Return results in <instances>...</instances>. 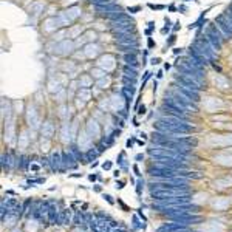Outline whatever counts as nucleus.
<instances>
[{
  "label": "nucleus",
  "mask_w": 232,
  "mask_h": 232,
  "mask_svg": "<svg viewBox=\"0 0 232 232\" xmlns=\"http://www.w3.org/2000/svg\"><path fill=\"white\" fill-rule=\"evenodd\" d=\"M203 36L206 37L209 42L220 51L223 47H224V42H226V39L223 37V34L218 31V28H217V25H215V22H212V23H209V26H206L204 28V33H203Z\"/></svg>",
  "instance_id": "obj_1"
},
{
  "label": "nucleus",
  "mask_w": 232,
  "mask_h": 232,
  "mask_svg": "<svg viewBox=\"0 0 232 232\" xmlns=\"http://www.w3.org/2000/svg\"><path fill=\"white\" fill-rule=\"evenodd\" d=\"M96 67L102 68V70H105L108 74H110L115 68H116V57H115V54H112V53L101 54V56L98 57Z\"/></svg>",
  "instance_id": "obj_2"
},
{
  "label": "nucleus",
  "mask_w": 232,
  "mask_h": 232,
  "mask_svg": "<svg viewBox=\"0 0 232 232\" xmlns=\"http://www.w3.org/2000/svg\"><path fill=\"white\" fill-rule=\"evenodd\" d=\"M82 54L85 59H98L102 54V47L98 42H91V44H85Z\"/></svg>",
  "instance_id": "obj_3"
},
{
  "label": "nucleus",
  "mask_w": 232,
  "mask_h": 232,
  "mask_svg": "<svg viewBox=\"0 0 232 232\" xmlns=\"http://www.w3.org/2000/svg\"><path fill=\"white\" fill-rule=\"evenodd\" d=\"M207 142L214 147H224L232 144V133H223V135H214L209 136Z\"/></svg>",
  "instance_id": "obj_4"
},
{
  "label": "nucleus",
  "mask_w": 232,
  "mask_h": 232,
  "mask_svg": "<svg viewBox=\"0 0 232 232\" xmlns=\"http://www.w3.org/2000/svg\"><path fill=\"white\" fill-rule=\"evenodd\" d=\"M85 130L87 133L94 139H99L101 138V133H102V129H101V124L98 122L96 118H90L85 124Z\"/></svg>",
  "instance_id": "obj_5"
},
{
  "label": "nucleus",
  "mask_w": 232,
  "mask_h": 232,
  "mask_svg": "<svg viewBox=\"0 0 232 232\" xmlns=\"http://www.w3.org/2000/svg\"><path fill=\"white\" fill-rule=\"evenodd\" d=\"M77 136H79V147H80V150H84V152H88V150L93 149V138L87 133L85 129L80 130Z\"/></svg>",
  "instance_id": "obj_6"
},
{
  "label": "nucleus",
  "mask_w": 232,
  "mask_h": 232,
  "mask_svg": "<svg viewBox=\"0 0 232 232\" xmlns=\"http://www.w3.org/2000/svg\"><path fill=\"white\" fill-rule=\"evenodd\" d=\"M42 30H44L45 33H48L50 36H53V34L56 33L57 30H60V25H59V22H57L56 16H50V17H45Z\"/></svg>",
  "instance_id": "obj_7"
},
{
  "label": "nucleus",
  "mask_w": 232,
  "mask_h": 232,
  "mask_svg": "<svg viewBox=\"0 0 232 232\" xmlns=\"http://www.w3.org/2000/svg\"><path fill=\"white\" fill-rule=\"evenodd\" d=\"M65 12H67V16L70 17L71 20H73V23L79 19V17H82V14H84V11H82V8H80L77 3H73V5H68L67 8H65Z\"/></svg>",
  "instance_id": "obj_8"
},
{
  "label": "nucleus",
  "mask_w": 232,
  "mask_h": 232,
  "mask_svg": "<svg viewBox=\"0 0 232 232\" xmlns=\"http://www.w3.org/2000/svg\"><path fill=\"white\" fill-rule=\"evenodd\" d=\"M77 82H79V88H91L94 87L96 80L90 73H80V76H77Z\"/></svg>",
  "instance_id": "obj_9"
},
{
  "label": "nucleus",
  "mask_w": 232,
  "mask_h": 232,
  "mask_svg": "<svg viewBox=\"0 0 232 232\" xmlns=\"http://www.w3.org/2000/svg\"><path fill=\"white\" fill-rule=\"evenodd\" d=\"M85 26L82 25H71L70 28H67V39H71V40H76L79 39L80 36H82L85 33Z\"/></svg>",
  "instance_id": "obj_10"
},
{
  "label": "nucleus",
  "mask_w": 232,
  "mask_h": 232,
  "mask_svg": "<svg viewBox=\"0 0 232 232\" xmlns=\"http://www.w3.org/2000/svg\"><path fill=\"white\" fill-rule=\"evenodd\" d=\"M214 161L217 162L218 166H223V167H232V155H227V152H221L218 153Z\"/></svg>",
  "instance_id": "obj_11"
},
{
  "label": "nucleus",
  "mask_w": 232,
  "mask_h": 232,
  "mask_svg": "<svg viewBox=\"0 0 232 232\" xmlns=\"http://www.w3.org/2000/svg\"><path fill=\"white\" fill-rule=\"evenodd\" d=\"M230 203L232 200L230 198H226V197H220V198H217L212 201V207L217 209V211H227L229 206H230Z\"/></svg>",
  "instance_id": "obj_12"
},
{
  "label": "nucleus",
  "mask_w": 232,
  "mask_h": 232,
  "mask_svg": "<svg viewBox=\"0 0 232 232\" xmlns=\"http://www.w3.org/2000/svg\"><path fill=\"white\" fill-rule=\"evenodd\" d=\"M45 8H47V3L44 0H34L28 11H30L31 16H40L42 12H45Z\"/></svg>",
  "instance_id": "obj_13"
},
{
  "label": "nucleus",
  "mask_w": 232,
  "mask_h": 232,
  "mask_svg": "<svg viewBox=\"0 0 232 232\" xmlns=\"http://www.w3.org/2000/svg\"><path fill=\"white\" fill-rule=\"evenodd\" d=\"M121 62L124 65H132V67H139V59L136 53H127L121 56Z\"/></svg>",
  "instance_id": "obj_14"
},
{
  "label": "nucleus",
  "mask_w": 232,
  "mask_h": 232,
  "mask_svg": "<svg viewBox=\"0 0 232 232\" xmlns=\"http://www.w3.org/2000/svg\"><path fill=\"white\" fill-rule=\"evenodd\" d=\"M56 19H57V22H59V25H60V28H70V26L73 25V20L67 16V12H65V9H62V11H57V14H56Z\"/></svg>",
  "instance_id": "obj_15"
},
{
  "label": "nucleus",
  "mask_w": 232,
  "mask_h": 232,
  "mask_svg": "<svg viewBox=\"0 0 232 232\" xmlns=\"http://www.w3.org/2000/svg\"><path fill=\"white\" fill-rule=\"evenodd\" d=\"M54 130H56V127H54V124L50 121H45L42 124V127H40V133H42L44 138H51L54 135Z\"/></svg>",
  "instance_id": "obj_16"
},
{
  "label": "nucleus",
  "mask_w": 232,
  "mask_h": 232,
  "mask_svg": "<svg viewBox=\"0 0 232 232\" xmlns=\"http://www.w3.org/2000/svg\"><path fill=\"white\" fill-rule=\"evenodd\" d=\"M84 39V42L85 44H91V42H98V31L96 30H93V28H87L85 33L80 36Z\"/></svg>",
  "instance_id": "obj_17"
},
{
  "label": "nucleus",
  "mask_w": 232,
  "mask_h": 232,
  "mask_svg": "<svg viewBox=\"0 0 232 232\" xmlns=\"http://www.w3.org/2000/svg\"><path fill=\"white\" fill-rule=\"evenodd\" d=\"M76 98L82 99L84 102H88L91 99V88H79L76 93Z\"/></svg>",
  "instance_id": "obj_18"
},
{
  "label": "nucleus",
  "mask_w": 232,
  "mask_h": 232,
  "mask_svg": "<svg viewBox=\"0 0 232 232\" xmlns=\"http://www.w3.org/2000/svg\"><path fill=\"white\" fill-rule=\"evenodd\" d=\"M90 74L94 77V80H98V79H102V77L108 76V73H107L105 70H102V68H99V67H93L91 70H90Z\"/></svg>",
  "instance_id": "obj_19"
},
{
  "label": "nucleus",
  "mask_w": 232,
  "mask_h": 232,
  "mask_svg": "<svg viewBox=\"0 0 232 232\" xmlns=\"http://www.w3.org/2000/svg\"><path fill=\"white\" fill-rule=\"evenodd\" d=\"M30 139H31V136H26V133L22 132V135L19 136V149L25 150V147H26V144L30 142Z\"/></svg>",
  "instance_id": "obj_20"
},
{
  "label": "nucleus",
  "mask_w": 232,
  "mask_h": 232,
  "mask_svg": "<svg viewBox=\"0 0 232 232\" xmlns=\"http://www.w3.org/2000/svg\"><path fill=\"white\" fill-rule=\"evenodd\" d=\"M152 71L150 70H147V71H144V76H142V82H141V88H139V93H142L144 91V88H145V84L149 82L150 79H152Z\"/></svg>",
  "instance_id": "obj_21"
},
{
  "label": "nucleus",
  "mask_w": 232,
  "mask_h": 232,
  "mask_svg": "<svg viewBox=\"0 0 232 232\" xmlns=\"http://www.w3.org/2000/svg\"><path fill=\"white\" fill-rule=\"evenodd\" d=\"M37 229H39V223L36 221H28L25 226V232H37Z\"/></svg>",
  "instance_id": "obj_22"
},
{
  "label": "nucleus",
  "mask_w": 232,
  "mask_h": 232,
  "mask_svg": "<svg viewBox=\"0 0 232 232\" xmlns=\"http://www.w3.org/2000/svg\"><path fill=\"white\" fill-rule=\"evenodd\" d=\"M175 42H176V33H172V34L166 39V47H164V48H170V47H173Z\"/></svg>",
  "instance_id": "obj_23"
},
{
  "label": "nucleus",
  "mask_w": 232,
  "mask_h": 232,
  "mask_svg": "<svg viewBox=\"0 0 232 232\" xmlns=\"http://www.w3.org/2000/svg\"><path fill=\"white\" fill-rule=\"evenodd\" d=\"M147 6H149V9H152V11H164V9H167V6H166V5H155V3H147Z\"/></svg>",
  "instance_id": "obj_24"
},
{
  "label": "nucleus",
  "mask_w": 232,
  "mask_h": 232,
  "mask_svg": "<svg viewBox=\"0 0 232 232\" xmlns=\"http://www.w3.org/2000/svg\"><path fill=\"white\" fill-rule=\"evenodd\" d=\"M142 8L139 6V5H135V6H129V8H126V11L127 12H130V14H136V12H139Z\"/></svg>",
  "instance_id": "obj_25"
},
{
  "label": "nucleus",
  "mask_w": 232,
  "mask_h": 232,
  "mask_svg": "<svg viewBox=\"0 0 232 232\" xmlns=\"http://www.w3.org/2000/svg\"><path fill=\"white\" fill-rule=\"evenodd\" d=\"M211 67H212V70H214V71H217L218 74H223V68H221L220 65H218V64H215V60H212V62H211Z\"/></svg>",
  "instance_id": "obj_26"
},
{
  "label": "nucleus",
  "mask_w": 232,
  "mask_h": 232,
  "mask_svg": "<svg viewBox=\"0 0 232 232\" xmlns=\"http://www.w3.org/2000/svg\"><path fill=\"white\" fill-rule=\"evenodd\" d=\"M147 48L149 50H153V48H156V42L152 39V37H147Z\"/></svg>",
  "instance_id": "obj_27"
},
{
  "label": "nucleus",
  "mask_w": 232,
  "mask_h": 232,
  "mask_svg": "<svg viewBox=\"0 0 232 232\" xmlns=\"http://www.w3.org/2000/svg\"><path fill=\"white\" fill-rule=\"evenodd\" d=\"M172 54H173V56H183V54H184V48H172Z\"/></svg>",
  "instance_id": "obj_28"
},
{
  "label": "nucleus",
  "mask_w": 232,
  "mask_h": 232,
  "mask_svg": "<svg viewBox=\"0 0 232 232\" xmlns=\"http://www.w3.org/2000/svg\"><path fill=\"white\" fill-rule=\"evenodd\" d=\"M180 30H181V22H180V20H176L175 25L172 26V31H173V33H178Z\"/></svg>",
  "instance_id": "obj_29"
},
{
  "label": "nucleus",
  "mask_w": 232,
  "mask_h": 232,
  "mask_svg": "<svg viewBox=\"0 0 232 232\" xmlns=\"http://www.w3.org/2000/svg\"><path fill=\"white\" fill-rule=\"evenodd\" d=\"M170 31H172V28H169V26H166V25H164V26H162V28L159 30V33H161L162 36H166V34H169Z\"/></svg>",
  "instance_id": "obj_30"
},
{
  "label": "nucleus",
  "mask_w": 232,
  "mask_h": 232,
  "mask_svg": "<svg viewBox=\"0 0 232 232\" xmlns=\"http://www.w3.org/2000/svg\"><path fill=\"white\" fill-rule=\"evenodd\" d=\"M167 11H169V12H178V6H176L175 3H170V5L167 6Z\"/></svg>",
  "instance_id": "obj_31"
},
{
  "label": "nucleus",
  "mask_w": 232,
  "mask_h": 232,
  "mask_svg": "<svg viewBox=\"0 0 232 232\" xmlns=\"http://www.w3.org/2000/svg\"><path fill=\"white\" fill-rule=\"evenodd\" d=\"M147 28H149V30H152V31H155V28H156L155 20H149V22H147Z\"/></svg>",
  "instance_id": "obj_32"
},
{
  "label": "nucleus",
  "mask_w": 232,
  "mask_h": 232,
  "mask_svg": "<svg viewBox=\"0 0 232 232\" xmlns=\"http://www.w3.org/2000/svg\"><path fill=\"white\" fill-rule=\"evenodd\" d=\"M145 112H147V107L144 104L138 107V115H145Z\"/></svg>",
  "instance_id": "obj_33"
},
{
  "label": "nucleus",
  "mask_w": 232,
  "mask_h": 232,
  "mask_svg": "<svg viewBox=\"0 0 232 232\" xmlns=\"http://www.w3.org/2000/svg\"><path fill=\"white\" fill-rule=\"evenodd\" d=\"M178 12H181V14H187V6L181 3V5L178 6Z\"/></svg>",
  "instance_id": "obj_34"
},
{
  "label": "nucleus",
  "mask_w": 232,
  "mask_h": 232,
  "mask_svg": "<svg viewBox=\"0 0 232 232\" xmlns=\"http://www.w3.org/2000/svg\"><path fill=\"white\" fill-rule=\"evenodd\" d=\"M162 60H161V57H152V59H150V64H152V65H159Z\"/></svg>",
  "instance_id": "obj_35"
},
{
  "label": "nucleus",
  "mask_w": 232,
  "mask_h": 232,
  "mask_svg": "<svg viewBox=\"0 0 232 232\" xmlns=\"http://www.w3.org/2000/svg\"><path fill=\"white\" fill-rule=\"evenodd\" d=\"M164 23H166V26H169V28H172V20H170V17L169 16H164Z\"/></svg>",
  "instance_id": "obj_36"
},
{
  "label": "nucleus",
  "mask_w": 232,
  "mask_h": 232,
  "mask_svg": "<svg viewBox=\"0 0 232 232\" xmlns=\"http://www.w3.org/2000/svg\"><path fill=\"white\" fill-rule=\"evenodd\" d=\"M155 76H156V79H162V77H164V70H158Z\"/></svg>",
  "instance_id": "obj_37"
},
{
  "label": "nucleus",
  "mask_w": 232,
  "mask_h": 232,
  "mask_svg": "<svg viewBox=\"0 0 232 232\" xmlns=\"http://www.w3.org/2000/svg\"><path fill=\"white\" fill-rule=\"evenodd\" d=\"M152 90H153V93L158 90V79H155L153 82H152Z\"/></svg>",
  "instance_id": "obj_38"
},
{
  "label": "nucleus",
  "mask_w": 232,
  "mask_h": 232,
  "mask_svg": "<svg viewBox=\"0 0 232 232\" xmlns=\"http://www.w3.org/2000/svg\"><path fill=\"white\" fill-rule=\"evenodd\" d=\"M144 34H145L147 37H152V34H153V31H152V30H149V28H147V30H144Z\"/></svg>",
  "instance_id": "obj_39"
},
{
  "label": "nucleus",
  "mask_w": 232,
  "mask_h": 232,
  "mask_svg": "<svg viewBox=\"0 0 232 232\" xmlns=\"http://www.w3.org/2000/svg\"><path fill=\"white\" fill-rule=\"evenodd\" d=\"M170 68H172V64H169V62H164V70H166V71H169Z\"/></svg>",
  "instance_id": "obj_40"
},
{
  "label": "nucleus",
  "mask_w": 232,
  "mask_h": 232,
  "mask_svg": "<svg viewBox=\"0 0 232 232\" xmlns=\"http://www.w3.org/2000/svg\"><path fill=\"white\" fill-rule=\"evenodd\" d=\"M102 167L108 170V169H110V167H112V162H104V166H102Z\"/></svg>",
  "instance_id": "obj_41"
},
{
  "label": "nucleus",
  "mask_w": 232,
  "mask_h": 232,
  "mask_svg": "<svg viewBox=\"0 0 232 232\" xmlns=\"http://www.w3.org/2000/svg\"><path fill=\"white\" fill-rule=\"evenodd\" d=\"M11 232H23V230H22V229H19V227H12V229H11Z\"/></svg>",
  "instance_id": "obj_42"
},
{
  "label": "nucleus",
  "mask_w": 232,
  "mask_h": 232,
  "mask_svg": "<svg viewBox=\"0 0 232 232\" xmlns=\"http://www.w3.org/2000/svg\"><path fill=\"white\" fill-rule=\"evenodd\" d=\"M132 145H133V139H129L127 141V147H132Z\"/></svg>",
  "instance_id": "obj_43"
},
{
  "label": "nucleus",
  "mask_w": 232,
  "mask_h": 232,
  "mask_svg": "<svg viewBox=\"0 0 232 232\" xmlns=\"http://www.w3.org/2000/svg\"><path fill=\"white\" fill-rule=\"evenodd\" d=\"M226 9H229V11H230V12H232V2H230V3H229V5H227V8H226Z\"/></svg>",
  "instance_id": "obj_44"
},
{
  "label": "nucleus",
  "mask_w": 232,
  "mask_h": 232,
  "mask_svg": "<svg viewBox=\"0 0 232 232\" xmlns=\"http://www.w3.org/2000/svg\"><path fill=\"white\" fill-rule=\"evenodd\" d=\"M77 195L80 197V195H82V197H85V192H84V190H82V192H80V190H79V192H77Z\"/></svg>",
  "instance_id": "obj_45"
},
{
  "label": "nucleus",
  "mask_w": 232,
  "mask_h": 232,
  "mask_svg": "<svg viewBox=\"0 0 232 232\" xmlns=\"http://www.w3.org/2000/svg\"><path fill=\"white\" fill-rule=\"evenodd\" d=\"M184 2H192V0H184ZM195 3H200V0H194Z\"/></svg>",
  "instance_id": "obj_46"
},
{
  "label": "nucleus",
  "mask_w": 232,
  "mask_h": 232,
  "mask_svg": "<svg viewBox=\"0 0 232 232\" xmlns=\"http://www.w3.org/2000/svg\"><path fill=\"white\" fill-rule=\"evenodd\" d=\"M71 232H82V230H80V229H73Z\"/></svg>",
  "instance_id": "obj_47"
}]
</instances>
